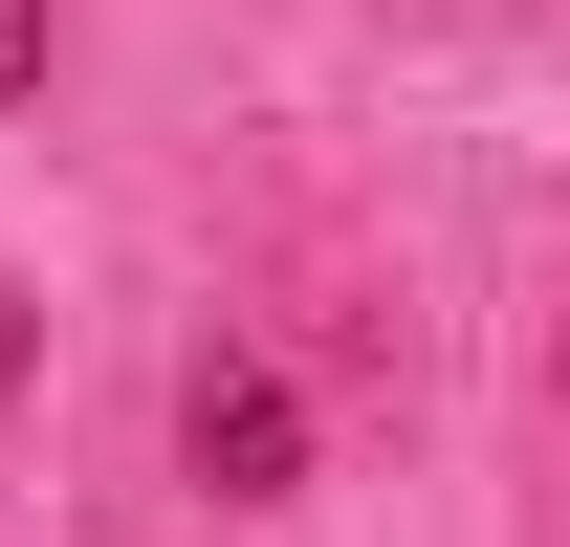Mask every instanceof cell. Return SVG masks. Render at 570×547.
<instances>
[{"mask_svg": "<svg viewBox=\"0 0 570 547\" xmlns=\"http://www.w3.org/2000/svg\"><path fill=\"white\" fill-rule=\"evenodd\" d=\"M45 67H67V0H0V110H22Z\"/></svg>", "mask_w": 570, "mask_h": 547, "instance_id": "7a4b0ae2", "label": "cell"}, {"mask_svg": "<svg viewBox=\"0 0 570 547\" xmlns=\"http://www.w3.org/2000/svg\"><path fill=\"white\" fill-rule=\"evenodd\" d=\"M176 460L219 504H307V395H285L264 350H198V395H176Z\"/></svg>", "mask_w": 570, "mask_h": 547, "instance_id": "6da1fadb", "label": "cell"}, {"mask_svg": "<svg viewBox=\"0 0 570 547\" xmlns=\"http://www.w3.org/2000/svg\"><path fill=\"white\" fill-rule=\"evenodd\" d=\"M0 395H22V285H0Z\"/></svg>", "mask_w": 570, "mask_h": 547, "instance_id": "3957f363", "label": "cell"}]
</instances>
